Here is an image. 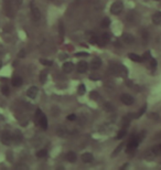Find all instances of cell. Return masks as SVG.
<instances>
[{
	"mask_svg": "<svg viewBox=\"0 0 161 170\" xmlns=\"http://www.w3.org/2000/svg\"><path fill=\"white\" fill-rule=\"evenodd\" d=\"M155 157V155L152 153V150L144 153V159H147V160H151V159H153Z\"/></svg>",
	"mask_w": 161,
	"mask_h": 170,
	"instance_id": "20",
	"label": "cell"
},
{
	"mask_svg": "<svg viewBox=\"0 0 161 170\" xmlns=\"http://www.w3.org/2000/svg\"><path fill=\"white\" fill-rule=\"evenodd\" d=\"M150 65L152 66V67H155L157 66V61L155 59H150Z\"/></svg>",
	"mask_w": 161,
	"mask_h": 170,
	"instance_id": "39",
	"label": "cell"
},
{
	"mask_svg": "<svg viewBox=\"0 0 161 170\" xmlns=\"http://www.w3.org/2000/svg\"><path fill=\"white\" fill-rule=\"evenodd\" d=\"M126 129H121L119 130V133H118V135H117V139H121V138H124L125 136H126Z\"/></svg>",
	"mask_w": 161,
	"mask_h": 170,
	"instance_id": "26",
	"label": "cell"
},
{
	"mask_svg": "<svg viewBox=\"0 0 161 170\" xmlns=\"http://www.w3.org/2000/svg\"><path fill=\"white\" fill-rule=\"evenodd\" d=\"M91 69L92 70H98L100 66H102V60L99 59V58H94V59L92 60V62H91Z\"/></svg>",
	"mask_w": 161,
	"mask_h": 170,
	"instance_id": "6",
	"label": "cell"
},
{
	"mask_svg": "<svg viewBox=\"0 0 161 170\" xmlns=\"http://www.w3.org/2000/svg\"><path fill=\"white\" fill-rule=\"evenodd\" d=\"M1 140L5 145H10L13 142V135H12L10 131H3L2 136H1Z\"/></svg>",
	"mask_w": 161,
	"mask_h": 170,
	"instance_id": "2",
	"label": "cell"
},
{
	"mask_svg": "<svg viewBox=\"0 0 161 170\" xmlns=\"http://www.w3.org/2000/svg\"><path fill=\"white\" fill-rule=\"evenodd\" d=\"M9 3H10L11 6L19 7V6H21V3H22V0H9Z\"/></svg>",
	"mask_w": 161,
	"mask_h": 170,
	"instance_id": "21",
	"label": "cell"
},
{
	"mask_svg": "<svg viewBox=\"0 0 161 170\" xmlns=\"http://www.w3.org/2000/svg\"><path fill=\"white\" fill-rule=\"evenodd\" d=\"M122 10H124V3L121 1H115L110 6V12L113 14H120Z\"/></svg>",
	"mask_w": 161,
	"mask_h": 170,
	"instance_id": "1",
	"label": "cell"
},
{
	"mask_svg": "<svg viewBox=\"0 0 161 170\" xmlns=\"http://www.w3.org/2000/svg\"><path fill=\"white\" fill-rule=\"evenodd\" d=\"M1 92H2L3 95L8 96V95H9V87H8V85H3V86L1 87Z\"/></svg>",
	"mask_w": 161,
	"mask_h": 170,
	"instance_id": "29",
	"label": "cell"
},
{
	"mask_svg": "<svg viewBox=\"0 0 161 170\" xmlns=\"http://www.w3.org/2000/svg\"><path fill=\"white\" fill-rule=\"evenodd\" d=\"M66 129L64 128L63 126H61V127H58V135L60 136V137H64V136H66Z\"/></svg>",
	"mask_w": 161,
	"mask_h": 170,
	"instance_id": "18",
	"label": "cell"
},
{
	"mask_svg": "<svg viewBox=\"0 0 161 170\" xmlns=\"http://www.w3.org/2000/svg\"><path fill=\"white\" fill-rule=\"evenodd\" d=\"M40 62L42 63L43 65H46V66H51L52 65V61L50 60H46V59H41Z\"/></svg>",
	"mask_w": 161,
	"mask_h": 170,
	"instance_id": "31",
	"label": "cell"
},
{
	"mask_svg": "<svg viewBox=\"0 0 161 170\" xmlns=\"http://www.w3.org/2000/svg\"><path fill=\"white\" fill-rule=\"evenodd\" d=\"M120 100H121V102L125 104V105H128V106H130V105H132L133 104V97H132L131 95H129V94H122L120 96Z\"/></svg>",
	"mask_w": 161,
	"mask_h": 170,
	"instance_id": "4",
	"label": "cell"
},
{
	"mask_svg": "<svg viewBox=\"0 0 161 170\" xmlns=\"http://www.w3.org/2000/svg\"><path fill=\"white\" fill-rule=\"evenodd\" d=\"M121 148H122V145H119V146L117 147V148H116L115 150H114V153H113V157H114V156H116V155H118V153H119V151H120V149Z\"/></svg>",
	"mask_w": 161,
	"mask_h": 170,
	"instance_id": "33",
	"label": "cell"
},
{
	"mask_svg": "<svg viewBox=\"0 0 161 170\" xmlns=\"http://www.w3.org/2000/svg\"><path fill=\"white\" fill-rule=\"evenodd\" d=\"M129 59L133 61V62H141L142 61V58L138 55V54H135V53H130L129 54Z\"/></svg>",
	"mask_w": 161,
	"mask_h": 170,
	"instance_id": "15",
	"label": "cell"
},
{
	"mask_svg": "<svg viewBox=\"0 0 161 170\" xmlns=\"http://www.w3.org/2000/svg\"><path fill=\"white\" fill-rule=\"evenodd\" d=\"M100 39H102L105 43H107V42L110 40V34L109 33H107V32H104L103 34H102V36H100Z\"/></svg>",
	"mask_w": 161,
	"mask_h": 170,
	"instance_id": "19",
	"label": "cell"
},
{
	"mask_svg": "<svg viewBox=\"0 0 161 170\" xmlns=\"http://www.w3.org/2000/svg\"><path fill=\"white\" fill-rule=\"evenodd\" d=\"M11 82H12V85H13L14 87H19V86L22 85L23 80H22V77H20V76H13L11 80Z\"/></svg>",
	"mask_w": 161,
	"mask_h": 170,
	"instance_id": "11",
	"label": "cell"
},
{
	"mask_svg": "<svg viewBox=\"0 0 161 170\" xmlns=\"http://www.w3.org/2000/svg\"><path fill=\"white\" fill-rule=\"evenodd\" d=\"M109 24H110L109 18H104V20L102 21V27H103V28H107Z\"/></svg>",
	"mask_w": 161,
	"mask_h": 170,
	"instance_id": "22",
	"label": "cell"
},
{
	"mask_svg": "<svg viewBox=\"0 0 161 170\" xmlns=\"http://www.w3.org/2000/svg\"><path fill=\"white\" fill-rule=\"evenodd\" d=\"M58 31H60V38H63L64 27H63V23H62V22H60V23H58Z\"/></svg>",
	"mask_w": 161,
	"mask_h": 170,
	"instance_id": "28",
	"label": "cell"
},
{
	"mask_svg": "<svg viewBox=\"0 0 161 170\" xmlns=\"http://www.w3.org/2000/svg\"><path fill=\"white\" fill-rule=\"evenodd\" d=\"M38 120H39V124H40V126L42 127V128L43 129L47 128V119H46V117L44 116V115H42Z\"/></svg>",
	"mask_w": 161,
	"mask_h": 170,
	"instance_id": "14",
	"label": "cell"
},
{
	"mask_svg": "<svg viewBox=\"0 0 161 170\" xmlns=\"http://www.w3.org/2000/svg\"><path fill=\"white\" fill-rule=\"evenodd\" d=\"M85 92H86L85 85H84V84H80V86H78V94H80V95H84Z\"/></svg>",
	"mask_w": 161,
	"mask_h": 170,
	"instance_id": "24",
	"label": "cell"
},
{
	"mask_svg": "<svg viewBox=\"0 0 161 170\" xmlns=\"http://www.w3.org/2000/svg\"><path fill=\"white\" fill-rule=\"evenodd\" d=\"M141 36H142V39H144V42L148 41V38H149V34H148V32L146 31V30H142L141 31Z\"/></svg>",
	"mask_w": 161,
	"mask_h": 170,
	"instance_id": "30",
	"label": "cell"
},
{
	"mask_svg": "<svg viewBox=\"0 0 161 170\" xmlns=\"http://www.w3.org/2000/svg\"><path fill=\"white\" fill-rule=\"evenodd\" d=\"M76 115L75 114H69L67 115V120H76Z\"/></svg>",
	"mask_w": 161,
	"mask_h": 170,
	"instance_id": "34",
	"label": "cell"
},
{
	"mask_svg": "<svg viewBox=\"0 0 161 170\" xmlns=\"http://www.w3.org/2000/svg\"><path fill=\"white\" fill-rule=\"evenodd\" d=\"M144 111H146V106H144V107H142V108L139 111V113L137 114V115H136V117H135V118H139L140 116H141V115H142V114H144Z\"/></svg>",
	"mask_w": 161,
	"mask_h": 170,
	"instance_id": "32",
	"label": "cell"
},
{
	"mask_svg": "<svg viewBox=\"0 0 161 170\" xmlns=\"http://www.w3.org/2000/svg\"><path fill=\"white\" fill-rule=\"evenodd\" d=\"M13 140L16 141V142L22 140V134H21V131H19V130H16V131H14V135H13Z\"/></svg>",
	"mask_w": 161,
	"mask_h": 170,
	"instance_id": "16",
	"label": "cell"
},
{
	"mask_svg": "<svg viewBox=\"0 0 161 170\" xmlns=\"http://www.w3.org/2000/svg\"><path fill=\"white\" fill-rule=\"evenodd\" d=\"M46 78H47V72L46 71H42L40 73V82L43 84V83H45Z\"/></svg>",
	"mask_w": 161,
	"mask_h": 170,
	"instance_id": "17",
	"label": "cell"
},
{
	"mask_svg": "<svg viewBox=\"0 0 161 170\" xmlns=\"http://www.w3.org/2000/svg\"><path fill=\"white\" fill-rule=\"evenodd\" d=\"M17 168L18 169H21V168H23V169H28V166H24V164H18Z\"/></svg>",
	"mask_w": 161,
	"mask_h": 170,
	"instance_id": "40",
	"label": "cell"
},
{
	"mask_svg": "<svg viewBox=\"0 0 161 170\" xmlns=\"http://www.w3.org/2000/svg\"><path fill=\"white\" fill-rule=\"evenodd\" d=\"M45 156H46L45 149H41V150H39V151L36 153V157H39V158H44Z\"/></svg>",
	"mask_w": 161,
	"mask_h": 170,
	"instance_id": "23",
	"label": "cell"
},
{
	"mask_svg": "<svg viewBox=\"0 0 161 170\" xmlns=\"http://www.w3.org/2000/svg\"><path fill=\"white\" fill-rule=\"evenodd\" d=\"M148 59H151V55H150V52L149 51H147V52L144 54V58L142 60H148Z\"/></svg>",
	"mask_w": 161,
	"mask_h": 170,
	"instance_id": "35",
	"label": "cell"
},
{
	"mask_svg": "<svg viewBox=\"0 0 161 170\" xmlns=\"http://www.w3.org/2000/svg\"><path fill=\"white\" fill-rule=\"evenodd\" d=\"M122 41L125 44H132L135 42V36L131 33H124L122 34Z\"/></svg>",
	"mask_w": 161,
	"mask_h": 170,
	"instance_id": "7",
	"label": "cell"
},
{
	"mask_svg": "<svg viewBox=\"0 0 161 170\" xmlns=\"http://www.w3.org/2000/svg\"><path fill=\"white\" fill-rule=\"evenodd\" d=\"M18 56L19 58H24L25 56V50H21L20 52L18 53Z\"/></svg>",
	"mask_w": 161,
	"mask_h": 170,
	"instance_id": "38",
	"label": "cell"
},
{
	"mask_svg": "<svg viewBox=\"0 0 161 170\" xmlns=\"http://www.w3.org/2000/svg\"><path fill=\"white\" fill-rule=\"evenodd\" d=\"M151 150H152V153H155V156H159V155H161V150H160V147L159 146H155L152 149H151Z\"/></svg>",
	"mask_w": 161,
	"mask_h": 170,
	"instance_id": "27",
	"label": "cell"
},
{
	"mask_svg": "<svg viewBox=\"0 0 161 170\" xmlns=\"http://www.w3.org/2000/svg\"><path fill=\"white\" fill-rule=\"evenodd\" d=\"M87 55H88L87 52H78L75 54V56H87Z\"/></svg>",
	"mask_w": 161,
	"mask_h": 170,
	"instance_id": "37",
	"label": "cell"
},
{
	"mask_svg": "<svg viewBox=\"0 0 161 170\" xmlns=\"http://www.w3.org/2000/svg\"><path fill=\"white\" fill-rule=\"evenodd\" d=\"M76 159H77V156H76V153L74 151H69L66 153V160L69 161V162H75Z\"/></svg>",
	"mask_w": 161,
	"mask_h": 170,
	"instance_id": "12",
	"label": "cell"
},
{
	"mask_svg": "<svg viewBox=\"0 0 161 170\" xmlns=\"http://www.w3.org/2000/svg\"><path fill=\"white\" fill-rule=\"evenodd\" d=\"M91 78H99V76H93V75H92V76H91Z\"/></svg>",
	"mask_w": 161,
	"mask_h": 170,
	"instance_id": "41",
	"label": "cell"
},
{
	"mask_svg": "<svg viewBox=\"0 0 161 170\" xmlns=\"http://www.w3.org/2000/svg\"><path fill=\"white\" fill-rule=\"evenodd\" d=\"M80 159H82V161L84 164H91L94 160V156L91 153H84L80 156Z\"/></svg>",
	"mask_w": 161,
	"mask_h": 170,
	"instance_id": "5",
	"label": "cell"
},
{
	"mask_svg": "<svg viewBox=\"0 0 161 170\" xmlns=\"http://www.w3.org/2000/svg\"><path fill=\"white\" fill-rule=\"evenodd\" d=\"M31 13H32V17H33V19H34L35 21H39L41 19V17H42L40 9L38 7H35L33 3H31Z\"/></svg>",
	"mask_w": 161,
	"mask_h": 170,
	"instance_id": "3",
	"label": "cell"
},
{
	"mask_svg": "<svg viewBox=\"0 0 161 170\" xmlns=\"http://www.w3.org/2000/svg\"><path fill=\"white\" fill-rule=\"evenodd\" d=\"M88 69V64H87L85 61H80L77 63V72L78 73H85Z\"/></svg>",
	"mask_w": 161,
	"mask_h": 170,
	"instance_id": "10",
	"label": "cell"
},
{
	"mask_svg": "<svg viewBox=\"0 0 161 170\" xmlns=\"http://www.w3.org/2000/svg\"><path fill=\"white\" fill-rule=\"evenodd\" d=\"M42 115H43V114H42V111H41V109H36V111H35V117H36L38 119H39V118H40L41 116H42Z\"/></svg>",
	"mask_w": 161,
	"mask_h": 170,
	"instance_id": "36",
	"label": "cell"
},
{
	"mask_svg": "<svg viewBox=\"0 0 161 170\" xmlns=\"http://www.w3.org/2000/svg\"><path fill=\"white\" fill-rule=\"evenodd\" d=\"M159 147H160V150H161V145H159Z\"/></svg>",
	"mask_w": 161,
	"mask_h": 170,
	"instance_id": "43",
	"label": "cell"
},
{
	"mask_svg": "<svg viewBox=\"0 0 161 170\" xmlns=\"http://www.w3.org/2000/svg\"><path fill=\"white\" fill-rule=\"evenodd\" d=\"M1 64H2V63H1V61H0V67H1Z\"/></svg>",
	"mask_w": 161,
	"mask_h": 170,
	"instance_id": "42",
	"label": "cell"
},
{
	"mask_svg": "<svg viewBox=\"0 0 161 170\" xmlns=\"http://www.w3.org/2000/svg\"><path fill=\"white\" fill-rule=\"evenodd\" d=\"M38 93H39V89H38V87L36 86H31V87L27 91V95H28V97H30V98H35L36 97V95H38Z\"/></svg>",
	"mask_w": 161,
	"mask_h": 170,
	"instance_id": "9",
	"label": "cell"
},
{
	"mask_svg": "<svg viewBox=\"0 0 161 170\" xmlns=\"http://www.w3.org/2000/svg\"><path fill=\"white\" fill-rule=\"evenodd\" d=\"M64 73L69 74V73H72V71L74 70V63L73 62H65L63 64V67H62Z\"/></svg>",
	"mask_w": 161,
	"mask_h": 170,
	"instance_id": "8",
	"label": "cell"
},
{
	"mask_svg": "<svg viewBox=\"0 0 161 170\" xmlns=\"http://www.w3.org/2000/svg\"><path fill=\"white\" fill-rule=\"evenodd\" d=\"M104 109L108 111H114V106L109 104V103H106V104H104Z\"/></svg>",
	"mask_w": 161,
	"mask_h": 170,
	"instance_id": "25",
	"label": "cell"
},
{
	"mask_svg": "<svg viewBox=\"0 0 161 170\" xmlns=\"http://www.w3.org/2000/svg\"><path fill=\"white\" fill-rule=\"evenodd\" d=\"M152 22L155 24H160L161 23V11L155 12L152 16Z\"/></svg>",
	"mask_w": 161,
	"mask_h": 170,
	"instance_id": "13",
	"label": "cell"
}]
</instances>
